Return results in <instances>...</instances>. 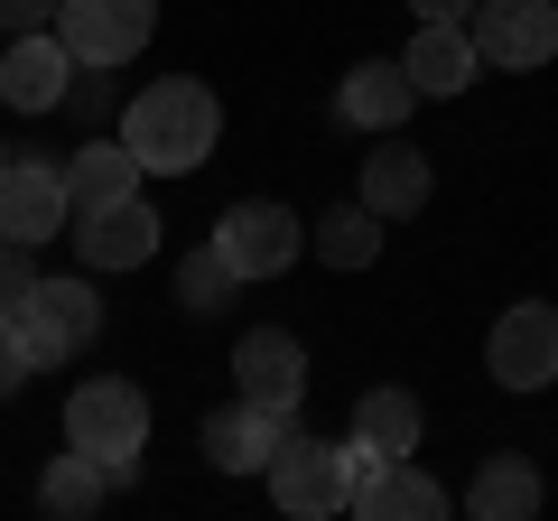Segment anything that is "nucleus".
<instances>
[{
	"instance_id": "f257e3e1",
	"label": "nucleus",
	"mask_w": 558,
	"mask_h": 521,
	"mask_svg": "<svg viewBox=\"0 0 558 521\" xmlns=\"http://www.w3.org/2000/svg\"><path fill=\"white\" fill-rule=\"evenodd\" d=\"M215 141H223V102H215V84H196V75L140 84L131 112H121V149H131L149 178H186V168H205Z\"/></svg>"
},
{
	"instance_id": "f03ea898",
	"label": "nucleus",
	"mask_w": 558,
	"mask_h": 521,
	"mask_svg": "<svg viewBox=\"0 0 558 521\" xmlns=\"http://www.w3.org/2000/svg\"><path fill=\"white\" fill-rule=\"evenodd\" d=\"M65 447H84L112 484H131L140 475V447H149V391H140L131 373L75 381V401H65Z\"/></svg>"
},
{
	"instance_id": "7ed1b4c3",
	"label": "nucleus",
	"mask_w": 558,
	"mask_h": 521,
	"mask_svg": "<svg viewBox=\"0 0 558 521\" xmlns=\"http://www.w3.org/2000/svg\"><path fill=\"white\" fill-rule=\"evenodd\" d=\"M215 252L233 260V280H279V270H289V260L307 252V223L289 215L279 196H242V205H223Z\"/></svg>"
},
{
	"instance_id": "20e7f679",
	"label": "nucleus",
	"mask_w": 558,
	"mask_h": 521,
	"mask_svg": "<svg viewBox=\"0 0 558 521\" xmlns=\"http://www.w3.org/2000/svg\"><path fill=\"white\" fill-rule=\"evenodd\" d=\"M65 223H75V196H65V159H38V149H20V159H0V242H57Z\"/></svg>"
},
{
	"instance_id": "39448f33",
	"label": "nucleus",
	"mask_w": 558,
	"mask_h": 521,
	"mask_svg": "<svg viewBox=\"0 0 558 521\" xmlns=\"http://www.w3.org/2000/svg\"><path fill=\"white\" fill-rule=\"evenodd\" d=\"M20 336H28V363H38V373L75 363L84 344L102 336V299H94V280H38V289H28V307H20Z\"/></svg>"
},
{
	"instance_id": "423d86ee",
	"label": "nucleus",
	"mask_w": 558,
	"mask_h": 521,
	"mask_svg": "<svg viewBox=\"0 0 558 521\" xmlns=\"http://www.w3.org/2000/svg\"><path fill=\"white\" fill-rule=\"evenodd\" d=\"M465 38H475L484 65L531 75V65L558 57V0H475V10H465Z\"/></svg>"
},
{
	"instance_id": "0eeeda50",
	"label": "nucleus",
	"mask_w": 558,
	"mask_h": 521,
	"mask_svg": "<svg viewBox=\"0 0 558 521\" xmlns=\"http://www.w3.org/2000/svg\"><path fill=\"white\" fill-rule=\"evenodd\" d=\"M270 475V502L279 512H299V521H336L344 502H354V484H344V457H336V438H279V457L260 465Z\"/></svg>"
},
{
	"instance_id": "6e6552de",
	"label": "nucleus",
	"mask_w": 558,
	"mask_h": 521,
	"mask_svg": "<svg viewBox=\"0 0 558 521\" xmlns=\"http://www.w3.org/2000/svg\"><path fill=\"white\" fill-rule=\"evenodd\" d=\"M57 38L75 47V65H131L159 38V0H57Z\"/></svg>"
},
{
	"instance_id": "1a4fd4ad",
	"label": "nucleus",
	"mask_w": 558,
	"mask_h": 521,
	"mask_svg": "<svg viewBox=\"0 0 558 521\" xmlns=\"http://www.w3.org/2000/svg\"><path fill=\"white\" fill-rule=\"evenodd\" d=\"M484 373L502 381V391H549L558 381V307L521 299L494 317V336H484Z\"/></svg>"
},
{
	"instance_id": "9d476101",
	"label": "nucleus",
	"mask_w": 558,
	"mask_h": 521,
	"mask_svg": "<svg viewBox=\"0 0 558 521\" xmlns=\"http://www.w3.org/2000/svg\"><path fill=\"white\" fill-rule=\"evenodd\" d=\"M289 428H299V420H279V410H260L252 391H242V401H223V410H205V420H196V457L215 465V475H260V465L279 457Z\"/></svg>"
},
{
	"instance_id": "9b49d317",
	"label": "nucleus",
	"mask_w": 558,
	"mask_h": 521,
	"mask_svg": "<svg viewBox=\"0 0 558 521\" xmlns=\"http://www.w3.org/2000/svg\"><path fill=\"white\" fill-rule=\"evenodd\" d=\"M233 381L252 391L260 410L299 420V401H307V344L289 336V326H252V336L233 344Z\"/></svg>"
},
{
	"instance_id": "f8f14e48",
	"label": "nucleus",
	"mask_w": 558,
	"mask_h": 521,
	"mask_svg": "<svg viewBox=\"0 0 558 521\" xmlns=\"http://www.w3.org/2000/svg\"><path fill=\"white\" fill-rule=\"evenodd\" d=\"M65 84H75V47L57 28H28V38L0 47V102L10 112H65Z\"/></svg>"
},
{
	"instance_id": "ddd939ff",
	"label": "nucleus",
	"mask_w": 558,
	"mask_h": 521,
	"mask_svg": "<svg viewBox=\"0 0 558 521\" xmlns=\"http://www.w3.org/2000/svg\"><path fill=\"white\" fill-rule=\"evenodd\" d=\"M75 252H84V270H140V260L159 252V205L149 196L84 205L75 215Z\"/></svg>"
},
{
	"instance_id": "4468645a",
	"label": "nucleus",
	"mask_w": 558,
	"mask_h": 521,
	"mask_svg": "<svg viewBox=\"0 0 558 521\" xmlns=\"http://www.w3.org/2000/svg\"><path fill=\"white\" fill-rule=\"evenodd\" d=\"M410 112H418V84H410L400 57H363L354 75L336 84V121L344 131H400Z\"/></svg>"
},
{
	"instance_id": "2eb2a0df",
	"label": "nucleus",
	"mask_w": 558,
	"mask_h": 521,
	"mask_svg": "<svg viewBox=\"0 0 558 521\" xmlns=\"http://www.w3.org/2000/svg\"><path fill=\"white\" fill-rule=\"evenodd\" d=\"M410 84H418V102H447V94H465V84L484 75V57H475V38H465V20H418V38H410Z\"/></svg>"
},
{
	"instance_id": "dca6fc26",
	"label": "nucleus",
	"mask_w": 558,
	"mask_h": 521,
	"mask_svg": "<svg viewBox=\"0 0 558 521\" xmlns=\"http://www.w3.org/2000/svg\"><path fill=\"white\" fill-rule=\"evenodd\" d=\"M428 186H438V168L418 159L410 141H391V131H381V149L363 159V205H373L381 223H400V215H418V205H428Z\"/></svg>"
},
{
	"instance_id": "f3484780",
	"label": "nucleus",
	"mask_w": 558,
	"mask_h": 521,
	"mask_svg": "<svg viewBox=\"0 0 558 521\" xmlns=\"http://www.w3.org/2000/svg\"><path fill=\"white\" fill-rule=\"evenodd\" d=\"M344 512H363V521H438V512H447V494H438V475H418L410 457H391L354 502H344Z\"/></svg>"
},
{
	"instance_id": "a211bd4d",
	"label": "nucleus",
	"mask_w": 558,
	"mask_h": 521,
	"mask_svg": "<svg viewBox=\"0 0 558 521\" xmlns=\"http://www.w3.org/2000/svg\"><path fill=\"white\" fill-rule=\"evenodd\" d=\"M539 502H549L539 465L502 447V457H484V475H475V494H465V512H475V521H531Z\"/></svg>"
},
{
	"instance_id": "6ab92c4d",
	"label": "nucleus",
	"mask_w": 558,
	"mask_h": 521,
	"mask_svg": "<svg viewBox=\"0 0 558 521\" xmlns=\"http://www.w3.org/2000/svg\"><path fill=\"white\" fill-rule=\"evenodd\" d=\"M307 252H317L326 260V270H373V260H381V215H373V205H336V215H317V223H307Z\"/></svg>"
},
{
	"instance_id": "aec40b11",
	"label": "nucleus",
	"mask_w": 558,
	"mask_h": 521,
	"mask_svg": "<svg viewBox=\"0 0 558 521\" xmlns=\"http://www.w3.org/2000/svg\"><path fill=\"white\" fill-rule=\"evenodd\" d=\"M140 178H149V168H140L121 141H84L75 159H65V196H75V215H84V205H112V196H140Z\"/></svg>"
},
{
	"instance_id": "412c9836",
	"label": "nucleus",
	"mask_w": 558,
	"mask_h": 521,
	"mask_svg": "<svg viewBox=\"0 0 558 521\" xmlns=\"http://www.w3.org/2000/svg\"><path fill=\"white\" fill-rule=\"evenodd\" d=\"M354 438H363V447H381V457H418V401L400 391V381L363 391V401H354Z\"/></svg>"
},
{
	"instance_id": "4be33fe9",
	"label": "nucleus",
	"mask_w": 558,
	"mask_h": 521,
	"mask_svg": "<svg viewBox=\"0 0 558 521\" xmlns=\"http://www.w3.org/2000/svg\"><path fill=\"white\" fill-rule=\"evenodd\" d=\"M102 494H112V475H102V465L84 457V447H65V457L38 475V502H47L57 521H84V512H102Z\"/></svg>"
},
{
	"instance_id": "5701e85b",
	"label": "nucleus",
	"mask_w": 558,
	"mask_h": 521,
	"mask_svg": "<svg viewBox=\"0 0 558 521\" xmlns=\"http://www.w3.org/2000/svg\"><path fill=\"white\" fill-rule=\"evenodd\" d=\"M233 289H242V280H233V260H223L215 242H205V252H186V260H178V307H186V317H215V307L233 299Z\"/></svg>"
},
{
	"instance_id": "b1692460",
	"label": "nucleus",
	"mask_w": 558,
	"mask_h": 521,
	"mask_svg": "<svg viewBox=\"0 0 558 521\" xmlns=\"http://www.w3.org/2000/svg\"><path fill=\"white\" fill-rule=\"evenodd\" d=\"M28 289H38V260H28V242H0V317H20Z\"/></svg>"
},
{
	"instance_id": "393cba45",
	"label": "nucleus",
	"mask_w": 558,
	"mask_h": 521,
	"mask_svg": "<svg viewBox=\"0 0 558 521\" xmlns=\"http://www.w3.org/2000/svg\"><path fill=\"white\" fill-rule=\"evenodd\" d=\"M20 381H38V363H28V336H20V317H0V401H10Z\"/></svg>"
},
{
	"instance_id": "a878e982",
	"label": "nucleus",
	"mask_w": 558,
	"mask_h": 521,
	"mask_svg": "<svg viewBox=\"0 0 558 521\" xmlns=\"http://www.w3.org/2000/svg\"><path fill=\"white\" fill-rule=\"evenodd\" d=\"M336 457H344V484H354V494H363V484L381 475V465H391V457H381V447H363L354 428H344V438H336Z\"/></svg>"
},
{
	"instance_id": "bb28decb",
	"label": "nucleus",
	"mask_w": 558,
	"mask_h": 521,
	"mask_svg": "<svg viewBox=\"0 0 558 521\" xmlns=\"http://www.w3.org/2000/svg\"><path fill=\"white\" fill-rule=\"evenodd\" d=\"M0 28L28 38V28H57V0H0Z\"/></svg>"
},
{
	"instance_id": "cd10ccee",
	"label": "nucleus",
	"mask_w": 558,
	"mask_h": 521,
	"mask_svg": "<svg viewBox=\"0 0 558 521\" xmlns=\"http://www.w3.org/2000/svg\"><path fill=\"white\" fill-rule=\"evenodd\" d=\"M475 0H410V20H465Z\"/></svg>"
},
{
	"instance_id": "c85d7f7f",
	"label": "nucleus",
	"mask_w": 558,
	"mask_h": 521,
	"mask_svg": "<svg viewBox=\"0 0 558 521\" xmlns=\"http://www.w3.org/2000/svg\"><path fill=\"white\" fill-rule=\"evenodd\" d=\"M0 159H10V149H0Z\"/></svg>"
}]
</instances>
